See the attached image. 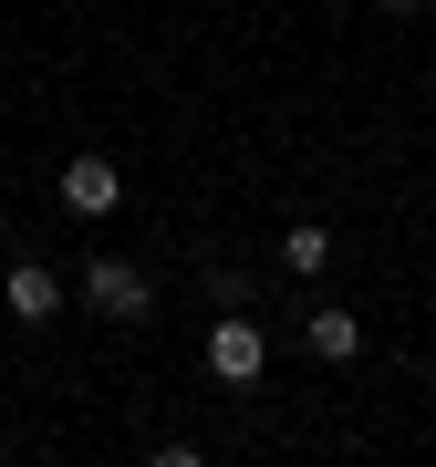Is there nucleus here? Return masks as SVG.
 <instances>
[{
	"mask_svg": "<svg viewBox=\"0 0 436 467\" xmlns=\"http://www.w3.org/2000/svg\"><path fill=\"white\" fill-rule=\"evenodd\" d=\"M260 364H270V333H260L250 312H218L208 322V374L218 384H260Z\"/></svg>",
	"mask_w": 436,
	"mask_h": 467,
	"instance_id": "obj_1",
	"label": "nucleus"
},
{
	"mask_svg": "<svg viewBox=\"0 0 436 467\" xmlns=\"http://www.w3.org/2000/svg\"><path fill=\"white\" fill-rule=\"evenodd\" d=\"M84 301H94L104 322H146V312H156L146 270H125V260H84Z\"/></svg>",
	"mask_w": 436,
	"mask_h": 467,
	"instance_id": "obj_2",
	"label": "nucleus"
},
{
	"mask_svg": "<svg viewBox=\"0 0 436 467\" xmlns=\"http://www.w3.org/2000/svg\"><path fill=\"white\" fill-rule=\"evenodd\" d=\"M115 187H125L115 156H73V167H63V208H73V218H104V208H115Z\"/></svg>",
	"mask_w": 436,
	"mask_h": 467,
	"instance_id": "obj_3",
	"label": "nucleus"
},
{
	"mask_svg": "<svg viewBox=\"0 0 436 467\" xmlns=\"http://www.w3.org/2000/svg\"><path fill=\"white\" fill-rule=\"evenodd\" d=\"M0 301H11L21 322H52V312H63V281H52L42 260H11V281H0Z\"/></svg>",
	"mask_w": 436,
	"mask_h": 467,
	"instance_id": "obj_4",
	"label": "nucleus"
},
{
	"mask_svg": "<svg viewBox=\"0 0 436 467\" xmlns=\"http://www.w3.org/2000/svg\"><path fill=\"white\" fill-rule=\"evenodd\" d=\"M302 343L322 353V364H353V353H364V322H353V312H312V322H302Z\"/></svg>",
	"mask_w": 436,
	"mask_h": 467,
	"instance_id": "obj_5",
	"label": "nucleus"
},
{
	"mask_svg": "<svg viewBox=\"0 0 436 467\" xmlns=\"http://www.w3.org/2000/svg\"><path fill=\"white\" fill-rule=\"evenodd\" d=\"M281 260H291V281H312V270L333 260V229H312V218H302V229H281Z\"/></svg>",
	"mask_w": 436,
	"mask_h": 467,
	"instance_id": "obj_6",
	"label": "nucleus"
},
{
	"mask_svg": "<svg viewBox=\"0 0 436 467\" xmlns=\"http://www.w3.org/2000/svg\"><path fill=\"white\" fill-rule=\"evenodd\" d=\"M208 301H218V312H250V270L218 260V270H208Z\"/></svg>",
	"mask_w": 436,
	"mask_h": 467,
	"instance_id": "obj_7",
	"label": "nucleus"
},
{
	"mask_svg": "<svg viewBox=\"0 0 436 467\" xmlns=\"http://www.w3.org/2000/svg\"><path fill=\"white\" fill-rule=\"evenodd\" d=\"M385 11H436V0H385Z\"/></svg>",
	"mask_w": 436,
	"mask_h": 467,
	"instance_id": "obj_8",
	"label": "nucleus"
}]
</instances>
